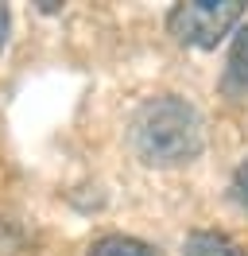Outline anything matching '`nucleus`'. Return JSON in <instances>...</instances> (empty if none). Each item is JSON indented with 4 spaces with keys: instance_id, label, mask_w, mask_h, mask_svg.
Masks as SVG:
<instances>
[{
    "instance_id": "nucleus-6",
    "label": "nucleus",
    "mask_w": 248,
    "mask_h": 256,
    "mask_svg": "<svg viewBox=\"0 0 248 256\" xmlns=\"http://www.w3.org/2000/svg\"><path fill=\"white\" fill-rule=\"evenodd\" d=\"M232 194H236V202L248 210V160L236 167V175H232Z\"/></svg>"
},
{
    "instance_id": "nucleus-7",
    "label": "nucleus",
    "mask_w": 248,
    "mask_h": 256,
    "mask_svg": "<svg viewBox=\"0 0 248 256\" xmlns=\"http://www.w3.org/2000/svg\"><path fill=\"white\" fill-rule=\"evenodd\" d=\"M4 39H8V8L0 4V50H4Z\"/></svg>"
},
{
    "instance_id": "nucleus-3",
    "label": "nucleus",
    "mask_w": 248,
    "mask_h": 256,
    "mask_svg": "<svg viewBox=\"0 0 248 256\" xmlns=\"http://www.w3.org/2000/svg\"><path fill=\"white\" fill-rule=\"evenodd\" d=\"M182 256H248V252L232 237H225V233L202 229V233H190V237H186Z\"/></svg>"
},
{
    "instance_id": "nucleus-2",
    "label": "nucleus",
    "mask_w": 248,
    "mask_h": 256,
    "mask_svg": "<svg viewBox=\"0 0 248 256\" xmlns=\"http://www.w3.org/2000/svg\"><path fill=\"white\" fill-rule=\"evenodd\" d=\"M244 16L240 0H186L167 16V32L186 47H217V39Z\"/></svg>"
},
{
    "instance_id": "nucleus-1",
    "label": "nucleus",
    "mask_w": 248,
    "mask_h": 256,
    "mask_svg": "<svg viewBox=\"0 0 248 256\" xmlns=\"http://www.w3.org/2000/svg\"><path fill=\"white\" fill-rule=\"evenodd\" d=\"M132 140H136L140 160L152 163V167L190 163L202 152V120L194 105L167 94L140 109L136 124H132Z\"/></svg>"
},
{
    "instance_id": "nucleus-5",
    "label": "nucleus",
    "mask_w": 248,
    "mask_h": 256,
    "mask_svg": "<svg viewBox=\"0 0 248 256\" xmlns=\"http://www.w3.org/2000/svg\"><path fill=\"white\" fill-rule=\"evenodd\" d=\"M86 256H163V252L155 244H148V240L124 237V233H108V237L93 240Z\"/></svg>"
},
{
    "instance_id": "nucleus-4",
    "label": "nucleus",
    "mask_w": 248,
    "mask_h": 256,
    "mask_svg": "<svg viewBox=\"0 0 248 256\" xmlns=\"http://www.w3.org/2000/svg\"><path fill=\"white\" fill-rule=\"evenodd\" d=\"M225 90L229 94H248V24L232 39L229 62H225Z\"/></svg>"
}]
</instances>
